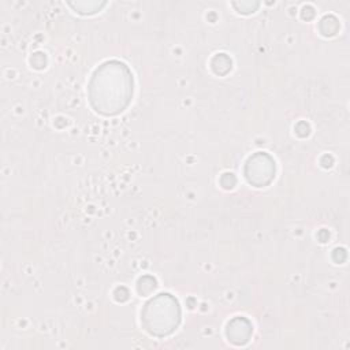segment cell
Masks as SVG:
<instances>
[{"label":"cell","mask_w":350,"mask_h":350,"mask_svg":"<svg viewBox=\"0 0 350 350\" xmlns=\"http://www.w3.org/2000/svg\"><path fill=\"white\" fill-rule=\"evenodd\" d=\"M170 298V294H160L156 299L145 305L146 308L141 317L145 329L150 335L164 336L176 329L179 323V306L176 299L164 310Z\"/></svg>","instance_id":"obj_1"}]
</instances>
